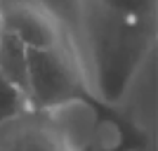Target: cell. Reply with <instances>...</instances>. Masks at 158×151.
I'll use <instances>...</instances> for the list:
<instances>
[{
	"instance_id": "obj_1",
	"label": "cell",
	"mask_w": 158,
	"mask_h": 151,
	"mask_svg": "<svg viewBox=\"0 0 158 151\" xmlns=\"http://www.w3.org/2000/svg\"><path fill=\"white\" fill-rule=\"evenodd\" d=\"M80 45H76L87 90L116 106L156 43V21L116 12L97 0H78Z\"/></svg>"
},
{
	"instance_id": "obj_2",
	"label": "cell",
	"mask_w": 158,
	"mask_h": 151,
	"mask_svg": "<svg viewBox=\"0 0 158 151\" xmlns=\"http://www.w3.org/2000/svg\"><path fill=\"white\" fill-rule=\"evenodd\" d=\"M26 97L33 111H57L87 94V83L80 69L76 45L28 50Z\"/></svg>"
},
{
	"instance_id": "obj_3",
	"label": "cell",
	"mask_w": 158,
	"mask_h": 151,
	"mask_svg": "<svg viewBox=\"0 0 158 151\" xmlns=\"http://www.w3.org/2000/svg\"><path fill=\"white\" fill-rule=\"evenodd\" d=\"M0 28L17 36L28 50L71 45L59 19L40 0H0Z\"/></svg>"
},
{
	"instance_id": "obj_4",
	"label": "cell",
	"mask_w": 158,
	"mask_h": 151,
	"mask_svg": "<svg viewBox=\"0 0 158 151\" xmlns=\"http://www.w3.org/2000/svg\"><path fill=\"white\" fill-rule=\"evenodd\" d=\"M0 151H71L52 113L24 111L0 125Z\"/></svg>"
},
{
	"instance_id": "obj_5",
	"label": "cell",
	"mask_w": 158,
	"mask_h": 151,
	"mask_svg": "<svg viewBox=\"0 0 158 151\" xmlns=\"http://www.w3.org/2000/svg\"><path fill=\"white\" fill-rule=\"evenodd\" d=\"M28 47L17 36L2 31L0 33V76L7 78L14 87L26 94L28 85Z\"/></svg>"
},
{
	"instance_id": "obj_6",
	"label": "cell",
	"mask_w": 158,
	"mask_h": 151,
	"mask_svg": "<svg viewBox=\"0 0 158 151\" xmlns=\"http://www.w3.org/2000/svg\"><path fill=\"white\" fill-rule=\"evenodd\" d=\"M28 109H31L28 106V97L19 87H14L7 78L0 76V125L21 116Z\"/></svg>"
},
{
	"instance_id": "obj_7",
	"label": "cell",
	"mask_w": 158,
	"mask_h": 151,
	"mask_svg": "<svg viewBox=\"0 0 158 151\" xmlns=\"http://www.w3.org/2000/svg\"><path fill=\"white\" fill-rule=\"evenodd\" d=\"M97 2L137 19L156 21V0H97Z\"/></svg>"
},
{
	"instance_id": "obj_8",
	"label": "cell",
	"mask_w": 158,
	"mask_h": 151,
	"mask_svg": "<svg viewBox=\"0 0 158 151\" xmlns=\"http://www.w3.org/2000/svg\"><path fill=\"white\" fill-rule=\"evenodd\" d=\"M0 33H2V28H0Z\"/></svg>"
}]
</instances>
